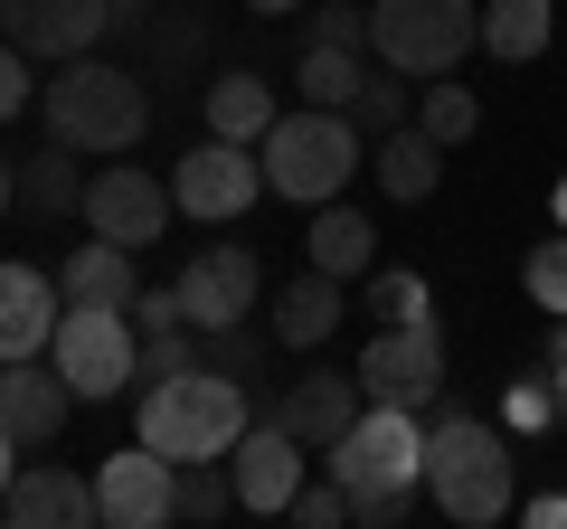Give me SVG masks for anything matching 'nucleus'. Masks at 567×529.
<instances>
[{
  "mask_svg": "<svg viewBox=\"0 0 567 529\" xmlns=\"http://www.w3.org/2000/svg\"><path fill=\"white\" fill-rule=\"evenodd\" d=\"M246 426H256V407H246V378H227V369H208V360H189V369H171V378L142 387V445L171 454V464L227 454Z\"/></svg>",
  "mask_w": 567,
  "mask_h": 529,
  "instance_id": "f257e3e1",
  "label": "nucleus"
},
{
  "mask_svg": "<svg viewBox=\"0 0 567 529\" xmlns=\"http://www.w3.org/2000/svg\"><path fill=\"white\" fill-rule=\"evenodd\" d=\"M360 143L369 133L341 114V104H293V114H275V133L256 143L265 189H275V199H303V208L341 199V180L360 170Z\"/></svg>",
  "mask_w": 567,
  "mask_h": 529,
  "instance_id": "f03ea898",
  "label": "nucleus"
},
{
  "mask_svg": "<svg viewBox=\"0 0 567 529\" xmlns=\"http://www.w3.org/2000/svg\"><path fill=\"white\" fill-rule=\"evenodd\" d=\"M425 491H435L445 520L492 529L511 510V445H502V426H483V416H435V426H425Z\"/></svg>",
  "mask_w": 567,
  "mask_h": 529,
  "instance_id": "7ed1b4c3",
  "label": "nucleus"
},
{
  "mask_svg": "<svg viewBox=\"0 0 567 529\" xmlns=\"http://www.w3.org/2000/svg\"><path fill=\"white\" fill-rule=\"evenodd\" d=\"M48 104V133L76 152H133L142 123H152V95H142V76H123V66H95V58H66L58 85H39Z\"/></svg>",
  "mask_w": 567,
  "mask_h": 529,
  "instance_id": "20e7f679",
  "label": "nucleus"
},
{
  "mask_svg": "<svg viewBox=\"0 0 567 529\" xmlns=\"http://www.w3.org/2000/svg\"><path fill=\"white\" fill-rule=\"evenodd\" d=\"M483 39V0H369V48L398 76H454Z\"/></svg>",
  "mask_w": 567,
  "mask_h": 529,
  "instance_id": "39448f33",
  "label": "nucleus"
},
{
  "mask_svg": "<svg viewBox=\"0 0 567 529\" xmlns=\"http://www.w3.org/2000/svg\"><path fill=\"white\" fill-rule=\"evenodd\" d=\"M48 360L66 369V387H76L85 407H104V397H123V387H133L142 331H133V312H123V303H66Z\"/></svg>",
  "mask_w": 567,
  "mask_h": 529,
  "instance_id": "423d86ee",
  "label": "nucleus"
},
{
  "mask_svg": "<svg viewBox=\"0 0 567 529\" xmlns=\"http://www.w3.org/2000/svg\"><path fill=\"white\" fill-rule=\"evenodd\" d=\"M360 397L369 407H435L445 387V331L435 322H379V341L360 350Z\"/></svg>",
  "mask_w": 567,
  "mask_h": 529,
  "instance_id": "0eeeda50",
  "label": "nucleus"
},
{
  "mask_svg": "<svg viewBox=\"0 0 567 529\" xmlns=\"http://www.w3.org/2000/svg\"><path fill=\"white\" fill-rule=\"evenodd\" d=\"M331 483H341V491L425 483V426H416V407H360V426L331 445Z\"/></svg>",
  "mask_w": 567,
  "mask_h": 529,
  "instance_id": "6e6552de",
  "label": "nucleus"
},
{
  "mask_svg": "<svg viewBox=\"0 0 567 529\" xmlns=\"http://www.w3.org/2000/svg\"><path fill=\"white\" fill-rule=\"evenodd\" d=\"M171 199H181V218H199V227L246 218V208L265 199V162H256V143H227V133H208L199 152H181V170H171Z\"/></svg>",
  "mask_w": 567,
  "mask_h": 529,
  "instance_id": "1a4fd4ad",
  "label": "nucleus"
},
{
  "mask_svg": "<svg viewBox=\"0 0 567 529\" xmlns=\"http://www.w3.org/2000/svg\"><path fill=\"white\" fill-rule=\"evenodd\" d=\"M171 293H181V322L189 331H227V322L256 312L265 264H256V246H199V256L171 274Z\"/></svg>",
  "mask_w": 567,
  "mask_h": 529,
  "instance_id": "9d476101",
  "label": "nucleus"
},
{
  "mask_svg": "<svg viewBox=\"0 0 567 529\" xmlns=\"http://www.w3.org/2000/svg\"><path fill=\"white\" fill-rule=\"evenodd\" d=\"M171 189L152 180V170L142 162H114V170H95V180H85V227H95V237H114V246H152V237H171Z\"/></svg>",
  "mask_w": 567,
  "mask_h": 529,
  "instance_id": "9b49d317",
  "label": "nucleus"
},
{
  "mask_svg": "<svg viewBox=\"0 0 567 529\" xmlns=\"http://www.w3.org/2000/svg\"><path fill=\"white\" fill-rule=\"evenodd\" d=\"M171 483H181V464L152 454L142 435H133L123 454H104V464H95V510H104V529H162V520H171Z\"/></svg>",
  "mask_w": 567,
  "mask_h": 529,
  "instance_id": "f8f14e48",
  "label": "nucleus"
},
{
  "mask_svg": "<svg viewBox=\"0 0 567 529\" xmlns=\"http://www.w3.org/2000/svg\"><path fill=\"white\" fill-rule=\"evenodd\" d=\"M303 435L275 426V416H256V426L227 445V483H237L246 510H293V491H303Z\"/></svg>",
  "mask_w": 567,
  "mask_h": 529,
  "instance_id": "ddd939ff",
  "label": "nucleus"
},
{
  "mask_svg": "<svg viewBox=\"0 0 567 529\" xmlns=\"http://www.w3.org/2000/svg\"><path fill=\"white\" fill-rule=\"evenodd\" d=\"M114 20V0H0V39L20 48V58H85Z\"/></svg>",
  "mask_w": 567,
  "mask_h": 529,
  "instance_id": "4468645a",
  "label": "nucleus"
},
{
  "mask_svg": "<svg viewBox=\"0 0 567 529\" xmlns=\"http://www.w3.org/2000/svg\"><path fill=\"white\" fill-rule=\"evenodd\" d=\"M76 407H85V397L66 387V369L48 360V350H39V360H0V426L20 435V445H48Z\"/></svg>",
  "mask_w": 567,
  "mask_h": 529,
  "instance_id": "2eb2a0df",
  "label": "nucleus"
},
{
  "mask_svg": "<svg viewBox=\"0 0 567 529\" xmlns=\"http://www.w3.org/2000/svg\"><path fill=\"white\" fill-rule=\"evenodd\" d=\"M0 520H20V529H95L104 510H95V483H85V473H66V464H29L20 483L0 491Z\"/></svg>",
  "mask_w": 567,
  "mask_h": 529,
  "instance_id": "dca6fc26",
  "label": "nucleus"
},
{
  "mask_svg": "<svg viewBox=\"0 0 567 529\" xmlns=\"http://www.w3.org/2000/svg\"><path fill=\"white\" fill-rule=\"evenodd\" d=\"M360 407H369V397H360V378H341V369H312V378H293L265 416H275V426H293L303 445H322V454H331L350 426H360Z\"/></svg>",
  "mask_w": 567,
  "mask_h": 529,
  "instance_id": "f3484780",
  "label": "nucleus"
},
{
  "mask_svg": "<svg viewBox=\"0 0 567 529\" xmlns=\"http://www.w3.org/2000/svg\"><path fill=\"white\" fill-rule=\"evenodd\" d=\"M66 284H48L39 264H0V360H39L58 341Z\"/></svg>",
  "mask_w": 567,
  "mask_h": 529,
  "instance_id": "a211bd4d",
  "label": "nucleus"
},
{
  "mask_svg": "<svg viewBox=\"0 0 567 529\" xmlns=\"http://www.w3.org/2000/svg\"><path fill=\"white\" fill-rule=\"evenodd\" d=\"M341 274H322V264H312L303 284H284V303H275V341L284 350H322L331 331H341Z\"/></svg>",
  "mask_w": 567,
  "mask_h": 529,
  "instance_id": "6ab92c4d",
  "label": "nucleus"
},
{
  "mask_svg": "<svg viewBox=\"0 0 567 529\" xmlns=\"http://www.w3.org/2000/svg\"><path fill=\"white\" fill-rule=\"evenodd\" d=\"M58 284H66V303H133V293H142V274H133V246L85 237L76 256L58 264Z\"/></svg>",
  "mask_w": 567,
  "mask_h": 529,
  "instance_id": "aec40b11",
  "label": "nucleus"
},
{
  "mask_svg": "<svg viewBox=\"0 0 567 529\" xmlns=\"http://www.w3.org/2000/svg\"><path fill=\"white\" fill-rule=\"evenodd\" d=\"M303 246H312V264H322V274H369V256H379V227L360 218V208H341V199H322L312 208V227H303Z\"/></svg>",
  "mask_w": 567,
  "mask_h": 529,
  "instance_id": "412c9836",
  "label": "nucleus"
},
{
  "mask_svg": "<svg viewBox=\"0 0 567 529\" xmlns=\"http://www.w3.org/2000/svg\"><path fill=\"white\" fill-rule=\"evenodd\" d=\"M435 180H445V143L425 123H398L379 143V189L388 199H435Z\"/></svg>",
  "mask_w": 567,
  "mask_h": 529,
  "instance_id": "4be33fe9",
  "label": "nucleus"
},
{
  "mask_svg": "<svg viewBox=\"0 0 567 529\" xmlns=\"http://www.w3.org/2000/svg\"><path fill=\"white\" fill-rule=\"evenodd\" d=\"M20 208L39 218H85V180H76V143H48L20 162Z\"/></svg>",
  "mask_w": 567,
  "mask_h": 529,
  "instance_id": "5701e85b",
  "label": "nucleus"
},
{
  "mask_svg": "<svg viewBox=\"0 0 567 529\" xmlns=\"http://www.w3.org/2000/svg\"><path fill=\"white\" fill-rule=\"evenodd\" d=\"M275 85L265 76H218L208 85V133H227V143H265V133H275Z\"/></svg>",
  "mask_w": 567,
  "mask_h": 529,
  "instance_id": "b1692460",
  "label": "nucleus"
},
{
  "mask_svg": "<svg viewBox=\"0 0 567 529\" xmlns=\"http://www.w3.org/2000/svg\"><path fill=\"white\" fill-rule=\"evenodd\" d=\"M293 85H303V104H360V85H369V66H360V48H331V39H312L303 48V66H293Z\"/></svg>",
  "mask_w": 567,
  "mask_h": 529,
  "instance_id": "393cba45",
  "label": "nucleus"
},
{
  "mask_svg": "<svg viewBox=\"0 0 567 529\" xmlns=\"http://www.w3.org/2000/svg\"><path fill=\"white\" fill-rule=\"evenodd\" d=\"M548 20H558L548 0H483V48L520 66V58H539V48H548Z\"/></svg>",
  "mask_w": 567,
  "mask_h": 529,
  "instance_id": "a878e982",
  "label": "nucleus"
},
{
  "mask_svg": "<svg viewBox=\"0 0 567 529\" xmlns=\"http://www.w3.org/2000/svg\"><path fill=\"white\" fill-rule=\"evenodd\" d=\"M227 510H237L227 454H199V464H181V483H171V520H227Z\"/></svg>",
  "mask_w": 567,
  "mask_h": 529,
  "instance_id": "bb28decb",
  "label": "nucleus"
},
{
  "mask_svg": "<svg viewBox=\"0 0 567 529\" xmlns=\"http://www.w3.org/2000/svg\"><path fill=\"white\" fill-rule=\"evenodd\" d=\"M416 123L435 133V143H473V123H483V104H473V85H445V76H435V85L416 95Z\"/></svg>",
  "mask_w": 567,
  "mask_h": 529,
  "instance_id": "cd10ccee",
  "label": "nucleus"
},
{
  "mask_svg": "<svg viewBox=\"0 0 567 529\" xmlns=\"http://www.w3.org/2000/svg\"><path fill=\"white\" fill-rule=\"evenodd\" d=\"M350 123H360L369 143H388V133H398V123H416V95H406V85H398V66H388V76H369V85H360V104H350Z\"/></svg>",
  "mask_w": 567,
  "mask_h": 529,
  "instance_id": "c85d7f7f",
  "label": "nucleus"
},
{
  "mask_svg": "<svg viewBox=\"0 0 567 529\" xmlns=\"http://www.w3.org/2000/svg\"><path fill=\"white\" fill-rule=\"evenodd\" d=\"M189 360H199V331H189V322H162V331H142V360H133V387L171 378V369H189Z\"/></svg>",
  "mask_w": 567,
  "mask_h": 529,
  "instance_id": "c756f323",
  "label": "nucleus"
},
{
  "mask_svg": "<svg viewBox=\"0 0 567 529\" xmlns=\"http://www.w3.org/2000/svg\"><path fill=\"white\" fill-rule=\"evenodd\" d=\"M520 284H529V303H539V312H567V227H558L548 246H529Z\"/></svg>",
  "mask_w": 567,
  "mask_h": 529,
  "instance_id": "7c9ffc66",
  "label": "nucleus"
},
{
  "mask_svg": "<svg viewBox=\"0 0 567 529\" xmlns=\"http://www.w3.org/2000/svg\"><path fill=\"white\" fill-rule=\"evenodd\" d=\"M369 312H379V322H435V312H425V274H369Z\"/></svg>",
  "mask_w": 567,
  "mask_h": 529,
  "instance_id": "2f4dec72",
  "label": "nucleus"
},
{
  "mask_svg": "<svg viewBox=\"0 0 567 529\" xmlns=\"http://www.w3.org/2000/svg\"><path fill=\"white\" fill-rule=\"evenodd\" d=\"M406 510H416V483H388V491H350V520H360V529H406Z\"/></svg>",
  "mask_w": 567,
  "mask_h": 529,
  "instance_id": "473e14b6",
  "label": "nucleus"
},
{
  "mask_svg": "<svg viewBox=\"0 0 567 529\" xmlns=\"http://www.w3.org/2000/svg\"><path fill=\"white\" fill-rule=\"evenodd\" d=\"M293 520H303V529H341L350 520V491L341 483H303V491H293Z\"/></svg>",
  "mask_w": 567,
  "mask_h": 529,
  "instance_id": "72a5a7b5",
  "label": "nucleus"
},
{
  "mask_svg": "<svg viewBox=\"0 0 567 529\" xmlns=\"http://www.w3.org/2000/svg\"><path fill=\"white\" fill-rule=\"evenodd\" d=\"M312 39L360 48V39H369V10H350V0H322V10H312ZM312 39H303V48H312Z\"/></svg>",
  "mask_w": 567,
  "mask_h": 529,
  "instance_id": "f704fd0d",
  "label": "nucleus"
},
{
  "mask_svg": "<svg viewBox=\"0 0 567 529\" xmlns=\"http://www.w3.org/2000/svg\"><path fill=\"white\" fill-rule=\"evenodd\" d=\"M20 104H29V58H20L10 39H0V123L20 114Z\"/></svg>",
  "mask_w": 567,
  "mask_h": 529,
  "instance_id": "c9c22d12",
  "label": "nucleus"
},
{
  "mask_svg": "<svg viewBox=\"0 0 567 529\" xmlns=\"http://www.w3.org/2000/svg\"><path fill=\"white\" fill-rule=\"evenodd\" d=\"M10 483H20V435L0 426V491H10Z\"/></svg>",
  "mask_w": 567,
  "mask_h": 529,
  "instance_id": "e433bc0d",
  "label": "nucleus"
},
{
  "mask_svg": "<svg viewBox=\"0 0 567 529\" xmlns=\"http://www.w3.org/2000/svg\"><path fill=\"white\" fill-rule=\"evenodd\" d=\"M567 360V312H558V331H548V369H558Z\"/></svg>",
  "mask_w": 567,
  "mask_h": 529,
  "instance_id": "4c0bfd02",
  "label": "nucleus"
},
{
  "mask_svg": "<svg viewBox=\"0 0 567 529\" xmlns=\"http://www.w3.org/2000/svg\"><path fill=\"white\" fill-rule=\"evenodd\" d=\"M10 189H20V170H10V152H0V208H10Z\"/></svg>",
  "mask_w": 567,
  "mask_h": 529,
  "instance_id": "58836bf2",
  "label": "nucleus"
},
{
  "mask_svg": "<svg viewBox=\"0 0 567 529\" xmlns=\"http://www.w3.org/2000/svg\"><path fill=\"white\" fill-rule=\"evenodd\" d=\"M548 387H558V416H567V360H558V378H548Z\"/></svg>",
  "mask_w": 567,
  "mask_h": 529,
  "instance_id": "ea45409f",
  "label": "nucleus"
},
{
  "mask_svg": "<svg viewBox=\"0 0 567 529\" xmlns=\"http://www.w3.org/2000/svg\"><path fill=\"white\" fill-rule=\"evenodd\" d=\"M246 10H303V0H246Z\"/></svg>",
  "mask_w": 567,
  "mask_h": 529,
  "instance_id": "a19ab883",
  "label": "nucleus"
},
{
  "mask_svg": "<svg viewBox=\"0 0 567 529\" xmlns=\"http://www.w3.org/2000/svg\"><path fill=\"white\" fill-rule=\"evenodd\" d=\"M548 208H558V227H567V180H558V199H548Z\"/></svg>",
  "mask_w": 567,
  "mask_h": 529,
  "instance_id": "79ce46f5",
  "label": "nucleus"
},
{
  "mask_svg": "<svg viewBox=\"0 0 567 529\" xmlns=\"http://www.w3.org/2000/svg\"><path fill=\"white\" fill-rule=\"evenodd\" d=\"M114 10H133V0H114Z\"/></svg>",
  "mask_w": 567,
  "mask_h": 529,
  "instance_id": "37998d69",
  "label": "nucleus"
}]
</instances>
